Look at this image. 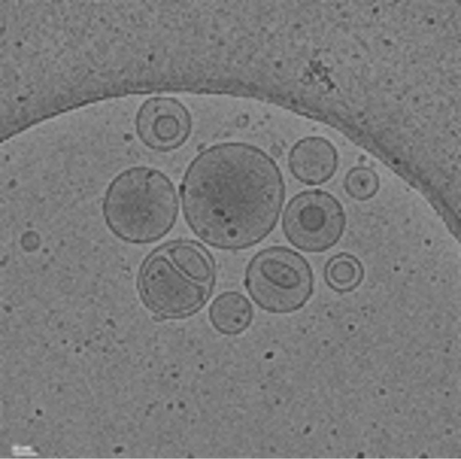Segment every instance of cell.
<instances>
[{
	"label": "cell",
	"mask_w": 461,
	"mask_h": 459,
	"mask_svg": "<svg viewBox=\"0 0 461 459\" xmlns=\"http://www.w3.org/2000/svg\"><path fill=\"white\" fill-rule=\"evenodd\" d=\"M180 194L192 232L213 247L235 251L258 244L274 229L285 190L279 167L267 154L247 143L226 142L195 158Z\"/></svg>",
	"instance_id": "1"
},
{
	"label": "cell",
	"mask_w": 461,
	"mask_h": 459,
	"mask_svg": "<svg viewBox=\"0 0 461 459\" xmlns=\"http://www.w3.org/2000/svg\"><path fill=\"white\" fill-rule=\"evenodd\" d=\"M179 200L164 173L135 166L119 174L106 192L102 214L108 228L120 240L133 244L154 243L175 225Z\"/></svg>",
	"instance_id": "2"
},
{
	"label": "cell",
	"mask_w": 461,
	"mask_h": 459,
	"mask_svg": "<svg viewBox=\"0 0 461 459\" xmlns=\"http://www.w3.org/2000/svg\"><path fill=\"white\" fill-rule=\"evenodd\" d=\"M244 284L255 303L274 314L301 309L314 290L313 274L308 261L283 246H270L256 254L247 265Z\"/></svg>",
	"instance_id": "3"
},
{
	"label": "cell",
	"mask_w": 461,
	"mask_h": 459,
	"mask_svg": "<svg viewBox=\"0 0 461 459\" xmlns=\"http://www.w3.org/2000/svg\"><path fill=\"white\" fill-rule=\"evenodd\" d=\"M282 229L286 238L303 252L318 253L335 245L346 226L341 203L320 190L304 191L295 195L284 211Z\"/></svg>",
	"instance_id": "4"
},
{
	"label": "cell",
	"mask_w": 461,
	"mask_h": 459,
	"mask_svg": "<svg viewBox=\"0 0 461 459\" xmlns=\"http://www.w3.org/2000/svg\"><path fill=\"white\" fill-rule=\"evenodd\" d=\"M139 288L149 309L162 316L176 318L191 314L203 305L209 287L193 281L181 272L162 246L143 263L139 276Z\"/></svg>",
	"instance_id": "5"
},
{
	"label": "cell",
	"mask_w": 461,
	"mask_h": 459,
	"mask_svg": "<svg viewBox=\"0 0 461 459\" xmlns=\"http://www.w3.org/2000/svg\"><path fill=\"white\" fill-rule=\"evenodd\" d=\"M135 129L146 147L159 152H169L186 141L192 129V119L188 110L177 99L154 96L139 108Z\"/></svg>",
	"instance_id": "6"
},
{
	"label": "cell",
	"mask_w": 461,
	"mask_h": 459,
	"mask_svg": "<svg viewBox=\"0 0 461 459\" xmlns=\"http://www.w3.org/2000/svg\"><path fill=\"white\" fill-rule=\"evenodd\" d=\"M288 165L293 176L310 185L324 183L334 174L337 169V153L327 139L318 136L307 137L298 141L288 156Z\"/></svg>",
	"instance_id": "7"
},
{
	"label": "cell",
	"mask_w": 461,
	"mask_h": 459,
	"mask_svg": "<svg viewBox=\"0 0 461 459\" xmlns=\"http://www.w3.org/2000/svg\"><path fill=\"white\" fill-rule=\"evenodd\" d=\"M253 308L248 299L236 291H226L211 302L208 318L217 332L226 336H235L245 331L250 325Z\"/></svg>",
	"instance_id": "8"
},
{
	"label": "cell",
	"mask_w": 461,
	"mask_h": 459,
	"mask_svg": "<svg viewBox=\"0 0 461 459\" xmlns=\"http://www.w3.org/2000/svg\"><path fill=\"white\" fill-rule=\"evenodd\" d=\"M173 263L193 281L209 287L215 275L213 260L205 248L196 242L181 240L162 246Z\"/></svg>",
	"instance_id": "9"
},
{
	"label": "cell",
	"mask_w": 461,
	"mask_h": 459,
	"mask_svg": "<svg viewBox=\"0 0 461 459\" xmlns=\"http://www.w3.org/2000/svg\"><path fill=\"white\" fill-rule=\"evenodd\" d=\"M326 285L339 294L351 292L362 283L365 269L355 256L341 252L331 256L326 262L323 272Z\"/></svg>",
	"instance_id": "10"
},
{
	"label": "cell",
	"mask_w": 461,
	"mask_h": 459,
	"mask_svg": "<svg viewBox=\"0 0 461 459\" xmlns=\"http://www.w3.org/2000/svg\"><path fill=\"white\" fill-rule=\"evenodd\" d=\"M379 181L371 171L363 168L353 169L346 176L344 186L347 193L360 201L367 200L376 192Z\"/></svg>",
	"instance_id": "11"
},
{
	"label": "cell",
	"mask_w": 461,
	"mask_h": 459,
	"mask_svg": "<svg viewBox=\"0 0 461 459\" xmlns=\"http://www.w3.org/2000/svg\"><path fill=\"white\" fill-rule=\"evenodd\" d=\"M289 80H290V79H289ZM287 81H286V82H287ZM279 93H280V92H279ZM277 98H278V97H277Z\"/></svg>",
	"instance_id": "12"
}]
</instances>
